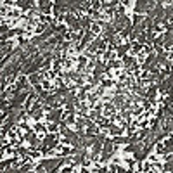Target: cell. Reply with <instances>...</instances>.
Instances as JSON below:
<instances>
[{"label": "cell", "mask_w": 173, "mask_h": 173, "mask_svg": "<svg viewBox=\"0 0 173 173\" xmlns=\"http://www.w3.org/2000/svg\"><path fill=\"white\" fill-rule=\"evenodd\" d=\"M17 85V88L19 90H26L29 86V78L26 76V74H17V78H16V82H14Z\"/></svg>", "instance_id": "1"}, {"label": "cell", "mask_w": 173, "mask_h": 173, "mask_svg": "<svg viewBox=\"0 0 173 173\" xmlns=\"http://www.w3.org/2000/svg\"><path fill=\"white\" fill-rule=\"evenodd\" d=\"M102 33H104V24L92 23V24H90V35H92V37H94V38H99Z\"/></svg>", "instance_id": "2"}, {"label": "cell", "mask_w": 173, "mask_h": 173, "mask_svg": "<svg viewBox=\"0 0 173 173\" xmlns=\"http://www.w3.org/2000/svg\"><path fill=\"white\" fill-rule=\"evenodd\" d=\"M107 66L111 68V69H123L125 64H123V61H121V59H111V61L107 62Z\"/></svg>", "instance_id": "3"}, {"label": "cell", "mask_w": 173, "mask_h": 173, "mask_svg": "<svg viewBox=\"0 0 173 173\" xmlns=\"http://www.w3.org/2000/svg\"><path fill=\"white\" fill-rule=\"evenodd\" d=\"M47 132L49 133H57L59 132V125L55 123V121H49V123H47Z\"/></svg>", "instance_id": "4"}, {"label": "cell", "mask_w": 173, "mask_h": 173, "mask_svg": "<svg viewBox=\"0 0 173 173\" xmlns=\"http://www.w3.org/2000/svg\"><path fill=\"white\" fill-rule=\"evenodd\" d=\"M132 17H133V19H132V23H133V24H139L140 21H144V19H145V16H144V14H132Z\"/></svg>", "instance_id": "5"}, {"label": "cell", "mask_w": 173, "mask_h": 173, "mask_svg": "<svg viewBox=\"0 0 173 173\" xmlns=\"http://www.w3.org/2000/svg\"><path fill=\"white\" fill-rule=\"evenodd\" d=\"M45 29H47V24H42V23H38V24L35 26V35H42Z\"/></svg>", "instance_id": "6"}, {"label": "cell", "mask_w": 173, "mask_h": 173, "mask_svg": "<svg viewBox=\"0 0 173 173\" xmlns=\"http://www.w3.org/2000/svg\"><path fill=\"white\" fill-rule=\"evenodd\" d=\"M59 42V38L57 37H50L49 38V42H47V43H49V45H55V43H57Z\"/></svg>", "instance_id": "7"}, {"label": "cell", "mask_w": 173, "mask_h": 173, "mask_svg": "<svg viewBox=\"0 0 173 173\" xmlns=\"http://www.w3.org/2000/svg\"><path fill=\"white\" fill-rule=\"evenodd\" d=\"M156 151L161 154V153H163V151H165V144H163V142H159V144L156 145Z\"/></svg>", "instance_id": "8"}]
</instances>
